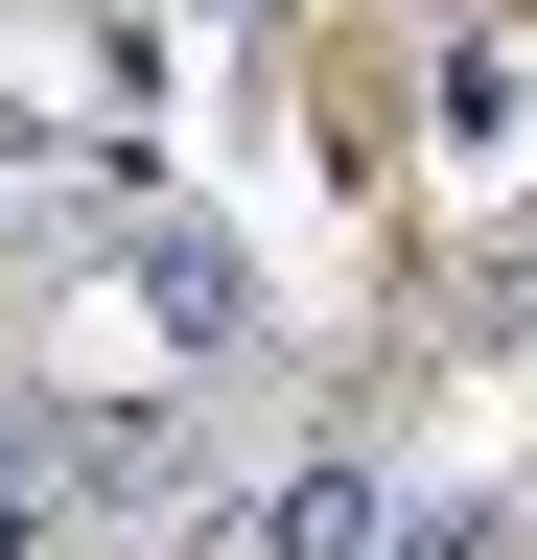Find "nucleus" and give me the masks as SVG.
<instances>
[{
	"mask_svg": "<svg viewBox=\"0 0 537 560\" xmlns=\"http://www.w3.org/2000/svg\"><path fill=\"white\" fill-rule=\"evenodd\" d=\"M234 560H397V467H351V444H281L234 490Z\"/></svg>",
	"mask_w": 537,
	"mask_h": 560,
	"instance_id": "f257e3e1",
	"label": "nucleus"
},
{
	"mask_svg": "<svg viewBox=\"0 0 537 560\" xmlns=\"http://www.w3.org/2000/svg\"><path fill=\"white\" fill-rule=\"evenodd\" d=\"M117 280H141V327H164V350H234V327H257L234 234H117Z\"/></svg>",
	"mask_w": 537,
	"mask_h": 560,
	"instance_id": "f03ea898",
	"label": "nucleus"
},
{
	"mask_svg": "<svg viewBox=\"0 0 537 560\" xmlns=\"http://www.w3.org/2000/svg\"><path fill=\"white\" fill-rule=\"evenodd\" d=\"M0 560H47V490H24V444H0Z\"/></svg>",
	"mask_w": 537,
	"mask_h": 560,
	"instance_id": "7ed1b4c3",
	"label": "nucleus"
},
{
	"mask_svg": "<svg viewBox=\"0 0 537 560\" xmlns=\"http://www.w3.org/2000/svg\"><path fill=\"white\" fill-rule=\"evenodd\" d=\"M234 24H257V0H234Z\"/></svg>",
	"mask_w": 537,
	"mask_h": 560,
	"instance_id": "20e7f679",
	"label": "nucleus"
}]
</instances>
